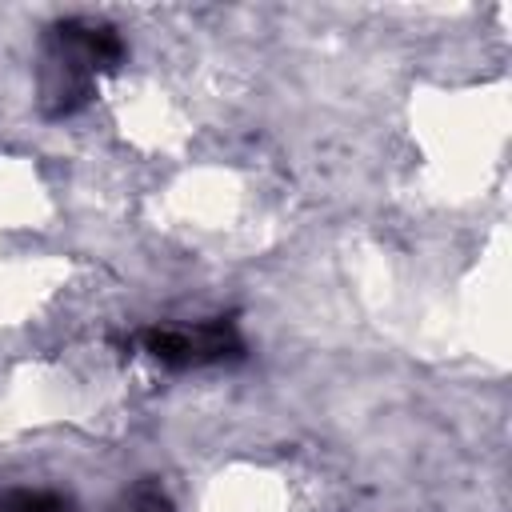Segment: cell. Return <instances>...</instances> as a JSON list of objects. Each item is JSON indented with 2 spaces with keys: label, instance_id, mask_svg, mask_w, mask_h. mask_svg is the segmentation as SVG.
<instances>
[{
  "label": "cell",
  "instance_id": "cell-3",
  "mask_svg": "<svg viewBox=\"0 0 512 512\" xmlns=\"http://www.w3.org/2000/svg\"><path fill=\"white\" fill-rule=\"evenodd\" d=\"M124 512H172V504L164 500V492L156 484H136L124 500Z\"/></svg>",
  "mask_w": 512,
  "mask_h": 512
},
{
  "label": "cell",
  "instance_id": "cell-2",
  "mask_svg": "<svg viewBox=\"0 0 512 512\" xmlns=\"http://www.w3.org/2000/svg\"><path fill=\"white\" fill-rule=\"evenodd\" d=\"M0 512H72V500L44 488H16L0 496Z\"/></svg>",
  "mask_w": 512,
  "mask_h": 512
},
{
  "label": "cell",
  "instance_id": "cell-1",
  "mask_svg": "<svg viewBox=\"0 0 512 512\" xmlns=\"http://www.w3.org/2000/svg\"><path fill=\"white\" fill-rule=\"evenodd\" d=\"M144 352L168 368H200V364H224L244 352L232 320H208L200 328H148Z\"/></svg>",
  "mask_w": 512,
  "mask_h": 512
}]
</instances>
